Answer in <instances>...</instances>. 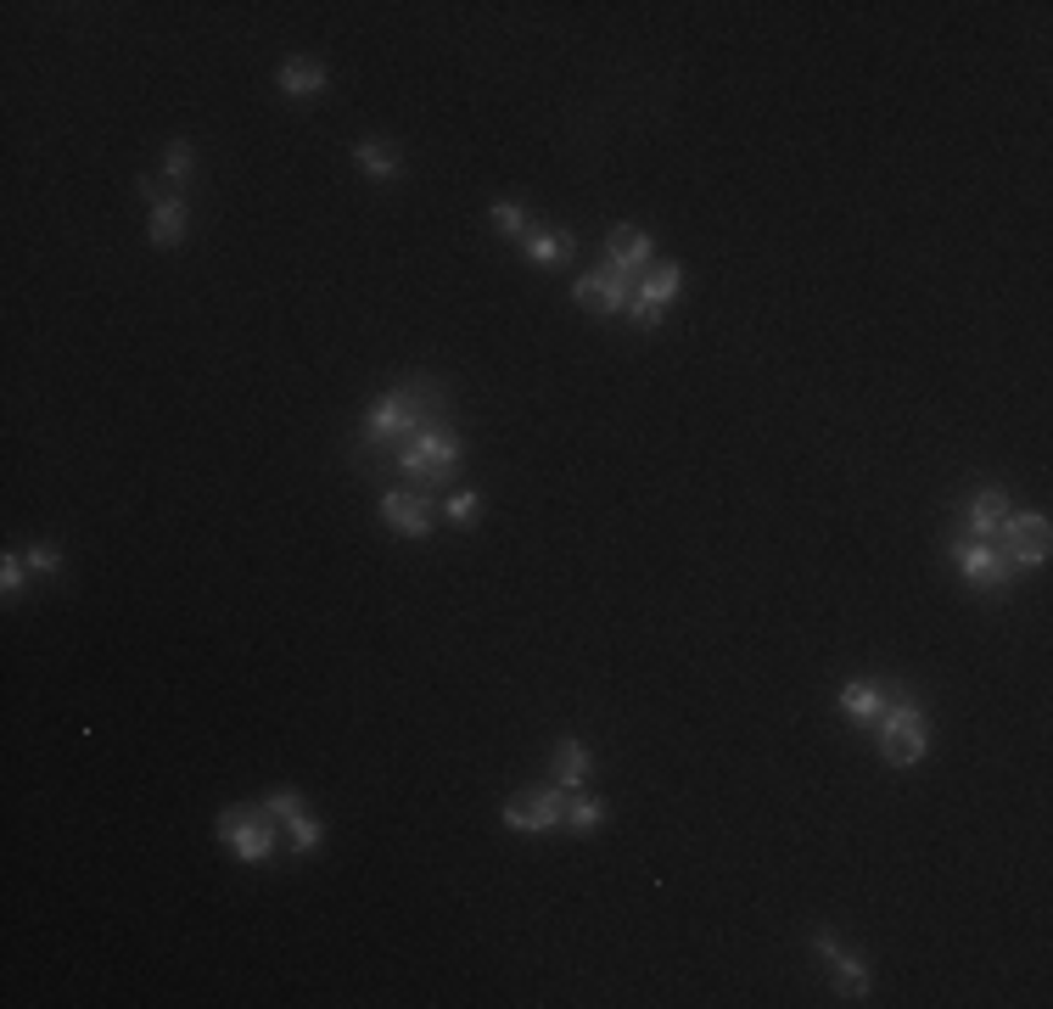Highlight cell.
<instances>
[{"label":"cell","mask_w":1053,"mask_h":1009,"mask_svg":"<svg viewBox=\"0 0 1053 1009\" xmlns=\"http://www.w3.org/2000/svg\"><path fill=\"white\" fill-rule=\"evenodd\" d=\"M678 281H684V270H678V264H656V270L645 275L639 298L628 303V309H634V320H639V325H656L661 303H667V298H678Z\"/></svg>","instance_id":"obj_10"},{"label":"cell","mask_w":1053,"mask_h":1009,"mask_svg":"<svg viewBox=\"0 0 1053 1009\" xmlns=\"http://www.w3.org/2000/svg\"><path fill=\"white\" fill-rule=\"evenodd\" d=\"M1009 517V493L1003 488H981L970 504H963V539H992Z\"/></svg>","instance_id":"obj_11"},{"label":"cell","mask_w":1053,"mask_h":1009,"mask_svg":"<svg viewBox=\"0 0 1053 1009\" xmlns=\"http://www.w3.org/2000/svg\"><path fill=\"white\" fill-rule=\"evenodd\" d=\"M163 175L180 186V180H191V146L186 141H168V152H163Z\"/></svg>","instance_id":"obj_21"},{"label":"cell","mask_w":1053,"mask_h":1009,"mask_svg":"<svg viewBox=\"0 0 1053 1009\" xmlns=\"http://www.w3.org/2000/svg\"><path fill=\"white\" fill-rule=\"evenodd\" d=\"M444 517H449V522H460V528H471V522L482 517V493H449Z\"/></svg>","instance_id":"obj_23"},{"label":"cell","mask_w":1053,"mask_h":1009,"mask_svg":"<svg viewBox=\"0 0 1053 1009\" xmlns=\"http://www.w3.org/2000/svg\"><path fill=\"white\" fill-rule=\"evenodd\" d=\"M186 236V202L180 197H163L157 208H152V247H174Z\"/></svg>","instance_id":"obj_15"},{"label":"cell","mask_w":1053,"mask_h":1009,"mask_svg":"<svg viewBox=\"0 0 1053 1009\" xmlns=\"http://www.w3.org/2000/svg\"><path fill=\"white\" fill-rule=\"evenodd\" d=\"M1003 555L1014 561V566H1042L1047 561V544H1053V528H1047V517H1003Z\"/></svg>","instance_id":"obj_8"},{"label":"cell","mask_w":1053,"mask_h":1009,"mask_svg":"<svg viewBox=\"0 0 1053 1009\" xmlns=\"http://www.w3.org/2000/svg\"><path fill=\"white\" fill-rule=\"evenodd\" d=\"M813 948L824 954V965H830V976H835V987H841L846 998H863V992H868V970H863V965H857V959H852V954H846L830 932H819V937H813Z\"/></svg>","instance_id":"obj_12"},{"label":"cell","mask_w":1053,"mask_h":1009,"mask_svg":"<svg viewBox=\"0 0 1053 1009\" xmlns=\"http://www.w3.org/2000/svg\"><path fill=\"white\" fill-rule=\"evenodd\" d=\"M583 780H588V746H577V740H561V746H555V786L577 791Z\"/></svg>","instance_id":"obj_18"},{"label":"cell","mask_w":1053,"mask_h":1009,"mask_svg":"<svg viewBox=\"0 0 1053 1009\" xmlns=\"http://www.w3.org/2000/svg\"><path fill=\"white\" fill-rule=\"evenodd\" d=\"M444 404H449V398H444V387H437L431 376H415V382L382 393V398L371 404V415H365V449H376V444H404V438L437 427L431 415H444Z\"/></svg>","instance_id":"obj_1"},{"label":"cell","mask_w":1053,"mask_h":1009,"mask_svg":"<svg viewBox=\"0 0 1053 1009\" xmlns=\"http://www.w3.org/2000/svg\"><path fill=\"white\" fill-rule=\"evenodd\" d=\"M398 471H404L415 488H444V482H455V471H460V438L444 433V427H426V433L404 438V444H398Z\"/></svg>","instance_id":"obj_2"},{"label":"cell","mask_w":1053,"mask_h":1009,"mask_svg":"<svg viewBox=\"0 0 1053 1009\" xmlns=\"http://www.w3.org/2000/svg\"><path fill=\"white\" fill-rule=\"evenodd\" d=\"M219 835L247 859V864H263L275 853V830H270V813L263 808H225L219 813Z\"/></svg>","instance_id":"obj_5"},{"label":"cell","mask_w":1053,"mask_h":1009,"mask_svg":"<svg viewBox=\"0 0 1053 1009\" xmlns=\"http://www.w3.org/2000/svg\"><path fill=\"white\" fill-rule=\"evenodd\" d=\"M281 91L286 96H320L325 91V67L320 62H309V56H292V62H281Z\"/></svg>","instance_id":"obj_14"},{"label":"cell","mask_w":1053,"mask_h":1009,"mask_svg":"<svg viewBox=\"0 0 1053 1009\" xmlns=\"http://www.w3.org/2000/svg\"><path fill=\"white\" fill-rule=\"evenodd\" d=\"M605 252H611V270H639L650 259V236L639 225H617L605 236Z\"/></svg>","instance_id":"obj_13"},{"label":"cell","mask_w":1053,"mask_h":1009,"mask_svg":"<svg viewBox=\"0 0 1053 1009\" xmlns=\"http://www.w3.org/2000/svg\"><path fill=\"white\" fill-rule=\"evenodd\" d=\"M600 819H605V802H600V797H577V791H572V808H566V824L588 835V830H600Z\"/></svg>","instance_id":"obj_20"},{"label":"cell","mask_w":1053,"mask_h":1009,"mask_svg":"<svg viewBox=\"0 0 1053 1009\" xmlns=\"http://www.w3.org/2000/svg\"><path fill=\"white\" fill-rule=\"evenodd\" d=\"M354 157H359V168H365V175L371 180H398V146H387V141H359L354 146Z\"/></svg>","instance_id":"obj_16"},{"label":"cell","mask_w":1053,"mask_h":1009,"mask_svg":"<svg viewBox=\"0 0 1053 1009\" xmlns=\"http://www.w3.org/2000/svg\"><path fill=\"white\" fill-rule=\"evenodd\" d=\"M925 746H930V724H925L919 701L903 696V701L880 707V757H886V763L908 769V763H919V757H925Z\"/></svg>","instance_id":"obj_3"},{"label":"cell","mask_w":1053,"mask_h":1009,"mask_svg":"<svg viewBox=\"0 0 1053 1009\" xmlns=\"http://www.w3.org/2000/svg\"><path fill=\"white\" fill-rule=\"evenodd\" d=\"M263 813H270V819H286V824H292V819H303L309 808H303V797H298V791H270V797H263Z\"/></svg>","instance_id":"obj_22"},{"label":"cell","mask_w":1053,"mask_h":1009,"mask_svg":"<svg viewBox=\"0 0 1053 1009\" xmlns=\"http://www.w3.org/2000/svg\"><path fill=\"white\" fill-rule=\"evenodd\" d=\"M841 707H846L852 718H880L886 690L874 685V679H852V685H841Z\"/></svg>","instance_id":"obj_17"},{"label":"cell","mask_w":1053,"mask_h":1009,"mask_svg":"<svg viewBox=\"0 0 1053 1009\" xmlns=\"http://www.w3.org/2000/svg\"><path fill=\"white\" fill-rule=\"evenodd\" d=\"M952 561L976 589H1009V578H1014V561L1003 550H992L987 539H952Z\"/></svg>","instance_id":"obj_6"},{"label":"cell","mask_w":1053,"mask_h":1009,"mask_svg":"<svg viewBox=\"0 0 1053 1009\" xmlns=\"http://www.w3.org/2000/svg\"><path fill=\"white\" fill-rule=\"evenodd\" d=\"M566 808H572V791H566V786L515 791V797L504 802V824H510V830H555V824H566Z\"/></svg>","instance_id":"obj_4"},{"label":"cell","mask_w":1053,"mask_h":1009,"mask_svg":"<svg viewBox=\"0 0 1053 1009\" xmlns=\"http://www.w3.org/2000/svg\"><path fill=\"white\" fill-rule=\"evenodd\" d=\"M0 589H7V595H18V589H23V555H18V550L0 561Z\"/></svg>","instance_id":"obj_26"},{"label":"cell","mask_w":1053,"mask_h":1009,"mask_svg":"<svg viewBox=\"0 0 1053 1009\" xmlns=\"http://www.w3.org/2000/svg\"><path fill=\"white\" fill-rule=\"evenodd\" d=\"M23 561H29L34 572H56V566H62V555H56L51 544H34V550H23Z\"/></svg>","instance_id":"obj_27"},{"label":"cell","mask_w":1053,"mask_h":1009,"mask_svg":"<svg viewBox=\"0 0 1053 1009\" xmlns=\"http://www.w3.org/2000/svg\"><path fill=\"white\" fill-rule=\"evenodd\" d=\"M382 522L404 539H426L437 522V504L420 488H393V493H382Z\"/></svg>","instance_id":"obj_7"},{"label":"cell","mask_w":1053,"mask_h":1009,"mask_svg":"<svg viewBox=\"0 0 1053 1009\" xmlns=\"http://www.w3.org/2000/svg\"><path fill=\"white\" fill-rule=\"evenodd\" d=\"M493 225L504 236H526V230H533V225H526V208H515V202H493Z\"/></svg>","instance_id":"obj_24"},{"label":"cell","mask_w":1053,"mask_h":1009,"mask_svg":"<svg viewBox=\"0 0 1053 1009\" xmlns=\"http://www.w3.org/2000/svg\"><path fill=\"white\" fill-rule=\"evenodd\" d=\"M572 298H577V309H588V314H617V309L628 303L623 270H588V275H577V281H572Z\"/></svg>","instance_id":"obj_9"},{"label":"cell","mask_w":1053,"mask_h":1009,"mask_svg":"<svg viewBox=\"0 0 1053 1009\" xmlns=\"http://www.w3.org/2000/svg\"><path fill=\"white\" fill-rule=\"evenodd\" d=\"M320 835H325V830H320V819H309V813H303V819H292V847H298V853H314V847H320Z\"/></svg>","instance_id":"obj_25"},{"label":"cell","mask_w":1053,"mask_h":1009,"mask_svg":"<svg viewBox=\"0 0 1053 1009\" xmlns=\"http://www.w3.org/2000/svg\"><path fill=\"white\" fill-rule=\"evenodd\" d=\"M572 236L566 230H526V259H539V264H561L572 259Z\"/></svg>","instance_id":"obj_19"}]
</instances>
